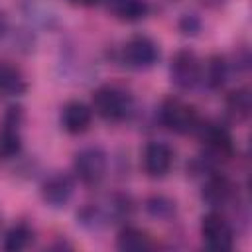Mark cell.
Returning a JSON list of instances; mask_svg holds the SVG:
<instances>
[{"label":"cell","instance_id":"obj_1","mask_svg":"<svg viewBox=\"0 0 252 252\" xmlns=\"http://www.w3.org/2000/svg\"><path fill=\"white\" fill-rule=\"evenodd\" d=\"M93 110L108 120V122H120L124 120L130 110H132V96L126 89L118 87V85H100L94 93H93Z\"/></svg>","mask_w":252,"mask_h":252},{"label":"cell","instance_id":"obj_2","mask_svg":"<svg viewBox=\"0 0 252 252\" xmlns=\"http://www.w3.org/2000/svg\"><path fill=\"white\" fill-rule=\"evenodd\" d=\"M159 122L175 134H189L197 130L201 118L193 104L177 96H169L159 106Z\"/></svg>","mask_w":252,"mask_h":252},{"label":"cell","instance_id":"obj_3","mask_svg":"<svg viewBox=\"0 0 252 252\" xmlns=\"http://www.w3.org/2000/svg\"><path fill=\"white\" fill-rule=\"evenodd\" d=\"M108 167V159L102 148L98 146H87L75 154L73 169L77 177L87 185H96L104 179Z\"/></svg>","mask_w":252,"mask_h":252},{"label":"cell","instance_id":"obj_4","mask_svg":"<svg viewBox=\"0 0 252 252\" xmlns=\"http://www.w3.org/2000/svg\"><path fill=\"white\" fill-rule=\"evenodd\" d=\"M169 75L177 89L189 91L203 79V63L195 51L179 49L171 59Z\"/></svg>","mask_w":252,"mask_h":252},{"label":"cell","instance_id":"obj_5","mask_svg":"<svg viewBox=\"0 0 252 252\" xmlns=\"http://www.w3.org/2000/svg\"><path fill=\"white\" fill-rule=\"evenodd\" d=\"M158 59H159V47L150 35L144 33L132 35L122 47V61L130 69L136 71L150 69L154 63H158Z\"/></svg>","mask_w":252,"mask_h":252},{"label":"cell","instance_id":"obj_6","mask_svg":"<svg viewBox=\"0 0 252 252\" xmlns=\"http://www.w3.org/2000/svg\"><path fill=\"white\" fill-rule=\"evenodd\" d=\"M201 238L211 250H230L234 246V232L224 215L211 211L201 219Z\"/></svg>","mask_w":252,"mask_h":252},{"label":"cell","instance_id":"obj_7","mask_svg":"<svg viewBox=\"0 0 252 252\" xmlns=\"http://www.w3.org/2000/svg\"><path fill=\"white\" fill-rule=\"evenodd\" d=\"M22 124H24V108L16 104L10 106L0 122V159H10L20 154Z\"/></svg>","mask_w":252,"mask_h":252},{"label":"cell","instance_id":"obj_8","mask_svg":"<svg viewBox=\"0 0 252 252\" xmlns=\"http://www.w3.org/2000/svg\"><path fill=\"white\" fill-rule=\"evenodd\" d=\"M201 142L207 148L209 159H226L232 156V138L230 132L219 122H199L195 130Z\"/></svg>","mask_w":252,"mask_h":252},{"label":"cell","instance_id":"obj_9","mask_svg":"<svg viewBox=\"0 0 252 252\" xmlns=\"http://www.w3.org/2000/svg\"><path fill=\"white\" fill-rule=\"evenodd\" d=\"M173 165V150L165 142H150L142 152V167L150 177H165Z\"/></svg>","mask_w":252,"mask_h":252},{"label":"cell","instance_id":"obj_10","mask_svg":"<svg viewBox=\"0 0 252 252\" xmlns=\"http://www.w3.org/2000/svg\"><path fill=\"white\" fill-rule=\"evenodd\" d=\"M73 189H75L73 177L63 173V171H55V173H51V175H47L43 179V183H41V199L51 207H63L71 199Z\"/></svg>","mask_w":252,"mask_h":252},{"label":"cell","instance_id":"obj_11","mask_svg":"<svg viewBox=\"0 0 252 252\" xmlns=\"http://www.w3.org/2000/svg\"><path fill=\"white\" fill-rule=\"evenodd\" d=\"M93 122V108L81 100H69L61 108V126L69 134H83Z\"/></svg>","mask_w":252,"mask_h":252},{"label":"cell","instance_id":"obj_12","mask_svg":"<svg viewBox=\"0 0 252 252\" xmlns=\"http://www.w3.org/2000/svg\"><path fill=\"white\" fill-rule=\"evenodd\" d=\"M232 197H234V185L228 177L220 173L211 175L203 185V199L211 207H224L232 201Z\"/></svg>","mask_w":252,"mask_h":252},{"label":"cell","instance_id":"obj_13","mask_svg":"<svg viewBox=\"0 0 252 252\" xmlns=\"http://www.w3.org/2000/svg\"><path fill=\"white\" fill-rule=\"evenodd\" d=\"M108 10L122 22H138L148 16L150 4L146 0H108Z\"/></svg>","mask_w":252,"mask_h":252},{"label":"cell","instance_id":"obj_14","mask_svg":"<svg viewBox=\"0 0 252 252\" xmlns=\"http://www.w3.org/2000/svg\"><path fill=\"white\" fill-rule=\"evenodd\" d=\"M26 91V79L20 69L10 63L0 61V98L20 94Z\"/></svg>","mask_w":252,"mask_h":252},{"label":"cell","instance_id":"obj_15","mask_svg":"<svg viewBox=\"0 0 252 252\" xmlns=\"http://www.w3.org/2000/svg\"><path fill=\"white\" fill-rule=\"evenodd\" d=\"M116 246L118 250H124V252H140V250L152 248V238L136 226H126L118 232Z\"/></svg>","mask_w":252,"mask_h":252},{"label":"cell","instance_id":"obj_16","mask_svg":"<svg viewBox=\"0 0 252 252\" xmlns=\"http://www.w3.org/2000/svg\"><path fill=\"white\" fill-rule=\"evenodd\" d=\"M226 110L234 120H246L252 110V94L248 87H238L226 96Z\"/></svg>","mask_w":252,"mask_h":252},{"label":"cell","instance_id":"obj_17","mask_svg":"<svg viewBox=\"0 0 252 252\" xmlns=\"http://www.w3.org/2000/svg\"><path fill=\"white\" fill-rule=\"evenodd\" d=\"M32 240H33V230L26 222H18L4 234V244L2 246L8 252H18V250L28 248L32 244Z\"/></svg>","mask_w":252,"mask_h":252},{"label":"cell","instance_id":"obj_18","mask_svg":"<svg viewBox=\"0 0 252 252\" xmlns=\"http://www.w3.org/2000/svg\"><path fill=\"white\" fill-rule=\"evenodd\" d=\"M228 77V63L220 55H213L205 65V81L211 89H220Z\"/></svg>","mask_w":252,"mask_h":252},{"label":"cell","instance_id":"obj_19","mask_svg":"<svg viewBox=\"0 0 252 252\" xmlns=\"http://www.w3.org/2000/svg\"><path fill=\"white\" fill-rule=\"evenodd\" d=\"M173 209H175L173 203L165 197H152L148 201V211L156 217H169L173 213Z\"/></svg>","mask_w":252,"mask_h":252},{"label":"cell","instance_id":"obj_20","mask_svg":"<svg viewBox=\"0 0 252 252\" xmlns=\"http://www.w3.org/2000/svg\"><path fill=\"white\" fill-rule=\"evenodd\" d=\"M205 6H211V8H217V6H220V4H224L226 0H201Z\"/></svg>","mask_w":252,"mask_h":252},{"label":"cell","instance_id":"obj_21","mask_svg":"<svg viewBox=\"0 0 252 252\" xmlns=\"http://www.w3.org/2000/svg\"><path fill=\"white\" fill-rule=\"evenodd\" d=\"M69 2H73V4H79V6H93V4H96L98 0H69Z\"/></svg>","mask_w":252,"mask_h":252},{"label":"cell","instance_id":"obj_22","mask_svg":"<svg viewBox=\"0 0 252 252\" xmlns=\"http://www.w3.org/2000/svg\"><path fill=\"white\" fill-rule=\"evenodd\" d=\"M6 24H8V22H6V14L0 10V35L6 32Z\"/></svg>","mask_w":252,"mask_h":252}]
</instances>
